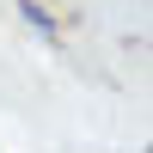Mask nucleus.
I'll return each instance as SVG.
<instances>
[{
  "mask_svg": "<svg viewBox=\"0 0 153 153\" xmlns=\"http://www.w3.org/2000/svg\"><path fill=\"white\" fill-rule=\"evenodd\" d=\"M19 6H25V19H31V25H37V31H43V37H55V19H49V12L37 6V0H19Z\"/></svg>",
  "mask_w": 153,
  "mask_h": 153,
  "instance_id": "1",
  "label": "nucleus"
}]
</instances>
